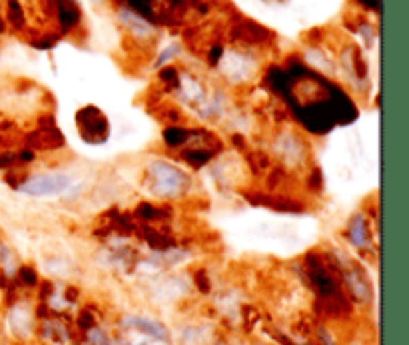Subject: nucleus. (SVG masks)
<instances>
[{
  "mask_svg": "<svg viewBox=\"0 0 409 345\" xmlns=\"http://www.w3.org/2000/svg\"><path fill=\"white\" fill-rule=\"evenodd\" d=\"M285 178H287V172L282 170V168H272L266 176V184H268V188L274 192V190H278L282 186L283 182H285Z\"/></svg>",
  "mask_w": 409,
  "mask_h": 345,
  "instance_id": "nucleus-16",
  "label": "nucleus"
},
{
  "mask_svg": "<svg viewBox=\"0 0 409 345\" xmlns=\"http://www.w3.org/2000/svg\"><path fill=\"white\" fill-rule=\"evenodd\" d=\"M32 160H34V150H31V148H26V150H22V152L16 154V162L18 164H28Z\"/></svg>",
  "mask_w": 409,
  "mask_h": 345,
  "instance_id": "nucleus-22",
  "label": "nucleus"
},
{
  "mask_svg": "<svg viewBox=\"0 0 409 345\" xmlns=\"http://www.w3.org/2000/svg\"><path fill=\"white\" fill-rule=\"evenodd\" d=\"M2 28H4V22H2V18H0V32H2Z\"/></svg>",
  "mask_w": 409,
  "mask_h": 345,
  "instance_id": "nucleus-25",
  "label": "nucleus"
},
{
  "mask_svg": "<svg viewBox=\"0 0 409 345\" xmlns=\"http://www.w3.org/2000/svg\"><path fill=\"white\" fill-rule=\"evenodd\" d=\"M120 22L126 26L128 31L132 32V36L134 38H148L150 34H152V26H150V22L140 16L138 12H134V10H128V8H120Z\"/></svg>",
  "mask_w": 409,
  "mask_h": 345,
  "instance_id": "nucleus-7",
  "label": "nucleus"
},
{
  "mask_svg": "<svg viewBox=\"0 0 409 345\" xmlns=\"http://www.w3.org/2000/svg\"><path fill=\"white\" fill-rule=\"evenodd\" d=\"M347 237H349V242L356 246V248H367V244H369V232H367V221L363 216H356L353 220L349 221V226H347Z\"/></svg>",
  "mask_w": 409,
  "mask_h": 345,
  "instance_id": "nucleus-10",
  "label": "nucleus"
},
{
  "mask_svg": "<svg viewBox=\"0 0 409 345\" xmlns=\"http://www.w3.org/2000/svg\"><path fill=\"white\" fill-rule=\"evenodd\" d=\"M78 326L82 330H90L92 326H94V317L88 314V312H84V314H80L78 317Z\"/></svg>",
  "mask_w": 409,
  "mask_h": 345,
  "instance_id": "nucleus-21",
  "label": "nucleus"
},
{
  "mask_svg": "<svg viewBox=\"0 0 409 345\" xmlns=\"http://www.w3.org/2000/svg\"><path fill=\"white\" fill-rule=\"evenodd\" d=\"M94 2H98V0H94Z\"/></svg>",
  "mask_w": 409,
  "mask_h": 345,
  "instance_id": "nucleus-27",
  "label": "nucleus"
},
{
  "mask_svg": "<svg viewBox=\"0 0 409 345\" xmlns=\"http://www.w3.org/2000/svg\"><path fill=\"white\" fill-rule=\"evenodd\" d=\"M164 142L170 146V148H178V146H184L192 140L194 136V130H188V128H182V126H170L164 130Z\"/></svg>",
  "mask_w": 409,
  "mask_h": 345,
  "instance_id": "nucleus-12",
  "label": "nucleus"
},
{
  "mask_svg": "<svg viewBox=\"0 0 409 345\" xmlns=\"http://www.w3.org/2000/svg\"><path fill=\"white\" fill-rule=\"evenodd\" d=\"M136 330H140L142 333L150 335V337H156V339H166L168 337V331L164 326H160L158 321H152V319H146V317H134L130 321Z\"/></svg>",
  "mask_w": 409,
  "mask_h": 345,
  "instance_id": "nucleus-13",
  "label": "nucleus"
},
{
  "mask_svg": "<svg viewBox=\"0 0 409 345\" xmlns=\"http://www.w3.org/2000/svg\"><path fill=\"white\" fill-rule=\"evenodd\" d=\"M70 176L66 174H42V176H34L31 180H24L20 184V188L24 194L34 196V198H42V196H56L62 194L70 186Z\"/></svg>",
  "mask_w": 409,
  "mask_h": 345,
  "instance_id": "nucleus-3",
  "label": "nucleus"
},
{
  "mask_svg": "<svg viewBox=\"0 0 409 345\" xmlns=\"http://www.w3.org/2000/svg\"><path fill=\"white\" fill-rule=\"evenodd\" d=\"M20 280L26 283V285H36L38 283V276L32 267H22L20 269Z\"/></svg>",
  "mask_w": 409,
  "mask_h": 345,
  "instance_id": "nucleus-19",
  "label": "nucleus"
},
{
  "mask_svg": "<svg viewBox=\"0 0 409 345\" xmlns=\"http://www.w3.org/2000/svg\"><path fill=\"white\" fill-rule=\"evenodd\" d=\"M136 232L142 234V237L148 242V246L150 248H154V250H168V248H172V239L168 237V235L164 234V232H160L156 228H152V226H138L136 228Z\"/></svg>",
  "mask_w": 409,
  "mask_h": 345,
  "instance_id": "nucleus-11",
  "label": "nucleus"
},
{
  "mask_svg": "<svg viewBox=\"0 0 409 345\" xmlns=\"http://www.w3.org/2000/svg\"><path fill=\"white\" fill-rule=\"evenodd\" d=\"M76 128L86 144H104L110 136V124L106 114L96 106H84L74 116Z\"/></svg>",
  "mask_w": 409,
  "mask_h": 345,
  "instance_id": "nucleus-2",
  "label": "nucleus"
},
{
  "mask_svg": "<svg viewBox=\"0 0 409 345\" xmlns=\"http://www.w3.org/2000/svg\"><path fill=\"white\" fill-rule=\"evenodd\" d=\"M26 146L31 150H42V152H54V150H62L66 146L64 142L62 132L56 128V126H38L36 130H32L26 134Z\"/></svg>",
  "mask_w": 409,
  "mask_h": 345,
  "instance_id": "nucleus-4",
  "label": "nucleus"
},
{
  "mask_svg": "<svg viewBox=\"0 0 409 345\" xmlns=\"http://www.w3.org/2000/svg\"><path fill=\"white\" fill-rule=\"evenodd\" d=\"M222 47L220 44H214L212 47V50H210V56H208V62H210V66H218V62L222 60Z\"/></svg>",
  "mask_w": 409,
  "mask_h": 345,
  "instance_id": "nucleus-20",
  "label": "nucleus"
},
{
  "mask_svg": "<svg viewBox=\"0 0 409 345\" xmlns=\"http://www.w3.org/2000/svg\"><path fill=\"white\" fill-rule=\"evenodd\" d=\"M308 186L312 190H315V192H322V188H324V180H322V172L315 168V170H312L310 172V180H308Z\"/></svg>",
  "mask_w": 409,
  "mask_h": 345,
  "instance_id": "nucleus-18",
  "label": "nucleus"
},
{
  "mask_svg": "<svg viewBox=\"0 0 409 345\" xmlns=\"http://www.w3.org/2000/svg\"><path fill=\"white\" fill-rule=\"evenodd\" d=\"M56 15H58V24L60 31L68 32L70 28H74L80 20V8L76 4V0H52Z\"/></svg>",
  "mask_w": 409,
  "mask_h": 345,
  "instance_id": "nucleus-6",
  "label": "nucleus"
},
{
  "mask_svg": "<svg viewBox=\"0 0 409 345\" xmlns=\"http://www.w3.org/2000/svg\"><path fill=\"white\" fill-rule=\"evenodd\" d=\"M360 4H363L369 10H379V0H358Z\"/></svg>",
  "mask_w": 409,
  "mask_h": 345,
  "instance_id": "nucleus-23",
  "label": "nucleus"
},
{
  "mask_svg": "<svg viewBox=\"0 0 409 345\" xmlns=\"http://www.w3.org/2000/svg\"><path fill=\"white\" fill-rule=\"evenodd\" d=\"M216 154H218V150H214V148H210V146H196V148H186L180 156H182V160H184L188 166L198 170V168L206 166Z\"/></svg>",
  "mask_w": 409,
  "mask_h": 345,
  "instance_id": "nucleus-8",
  "label": "nucleus"
},
{
  "mask_svg": "<svg viewBox=\"0 0 409 345\" xmlns=\"http://www.w3.org/2000/svg\"><path fill=\"white\" fill-rule=\"evenodd\" d=\"M196 280H198V287H200L202 292H208V289H210V283H208V280H206L204 274H198V278H196Z\"/></svg>",
  "mask_w": 409,
  "mask_h": 345,
  "instance_id": "nucleus-24",
  "label": "nucleus"
},
{
  "mask_svg": "<svg viewBox=\"0 0 409 345\" xmlns=\"http://www.w3.org/2000/svg\"><path fill=\"white\" fill-rule=\"evenodd\" d=\"M148 174L152 178V192L160 198H178L188 190V176L166 162H154Z\"/></svg>",
  "mask_w": 409,
  "mask_h": 345,
  "instance_id": "nucleus-1",
  "label": "nucleus"
},
{
  "mask_svg": "<svg viewBox=\"0 0 409 345\" xmlns=\"http://www.w3.org/2000/svg\"><path fill=\"white\" fill-rule=\"evenodd\" d=\"M6 20L15 31H22L26 26V15H24V8L20 6L18 0L6 2Z\"/></svg>",
  "mask_w": 409,
  "mask_h": 345,
  "instance_id": "nucleus-14",
  "label": "nucleus"
},
{
  "mask_svg": "<svg viewBox=\"0 0 409 345\" xmlns=\"http://www.w3.org/2000/svg\"><path fill=\"white\" fill-rule=\"evenodd\" d=\"M268 2H274V0H268Z\"/></svg>",
  "mask_w": 409,
  "mask_h": 345,
  "instance_id": "nucleus-26",
  "label": "nucleus"
},
{
  "mask_svg": "<svg viewBox=\"0 0 409 345\" xmlns=\"http://www.w3.org/2000/svg\"><path fill=\"white\" fill-rule=\"evenodd\" d=\"M172 216L170 208L168 205H154L144 202L136 208V214L134 218L136 221H142V224H148V221H160V220H168Z\"/></svg>",
  "mask_w": 409,
  "mask_h": 345,
  "instance_id": "nucleus-9",
  "label": "nucleus"
},
{
  "mask_svg": "<svg viewBox=\"0 0 409 345\" xmlns=\"http://www.w3.org/2000/svg\"><path fill=\"white\" fill-rule=\"evenodd\" d=\"M272 38V32L260 24H256L253 20H242L232 26V40H236L240 44L253 47V44H266Z\"/></svg>",
  "mask_w": 409,
  "mask_h": 345,
  "instance_id": "nucleus-5",
  "label": "nucleus"
},
{
  "mask_svg": "<svg viewBox=\"0 0 409 345\" xmlns=\"http://www.w3.org/2000/svg\"><path fill=\"white\" fill-rule=\"evenodd\" d=\"M248 164L252 166V170L256 174L266 172L269 168V158L264 152H250L248 154Z\"/></svg>",
  "mask_w": 409,
  "mask_h": 345,
  "instance_id": "nucleus-15",
  "label": "nucleus"
},
{
  "mask_svg": "<svg viewBox=\"0 0 409 345\" xmlns=\"http://www.w3.org/2000/svg\"><path fill=\"white\" fill-rule=\"evenodd\" d=\"M160 82L166 84L168 88H178L180 86V74L174 66H166L162 72H160Z\"/></svg>",
  "mask_w": 409,
  "mask_h": 345,
  "instance_id": "nucleus-17",
  "label": "nucleus"
}]
</instances>
